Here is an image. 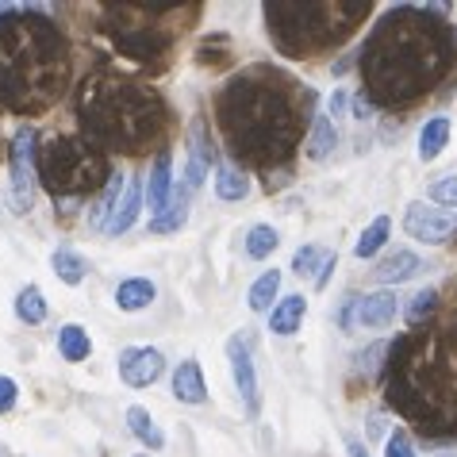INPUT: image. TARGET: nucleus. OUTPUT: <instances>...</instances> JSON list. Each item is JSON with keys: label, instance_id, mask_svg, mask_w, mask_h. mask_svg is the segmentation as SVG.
I'll return each instance as SVG.
<instances>
[{"label": "nucleus", "instance_id": "f257e3e1", "mask_svg": "<svg viewBox=\"0 0 457 457\" xmlns=\"http://www.w3.org/2000/svg\"><path fill=\"white\" fill-rule=\"evenodd\" d=\"M70 46L50 20L35 12L0 16V108L31 116L66 93Z\"/></svg>", "mask_w": 457, "mask_h": 457}, {"label": "nucleus", "instance_id": "f03ea898", "mask_svg": "<svg viewBox=\"0 0 457 457\" xmlns=\"http://www.w3.org/2000/svg\"><path fill=\"white\" fill-rule=\"evenodd\" d=\"M78 116L85 143H93L96 150L143 154L166 127V104L146 81L100 66L81 81Z\"/></svg>", "mask_w": 457, "mask_h": 457}, {"label": "nucleus", "instance_id": "7ed1b4c3", "mask_svg": "<svg viewBox=\"0 0 457 457\" xmlns=\"http://www.w3.org/2000/svg\"><path fill=\"white\" fill-rule=\"evenodd\" d=\"M220 120L238 154H250L258 162L285 154L288 143L296 138V112H292V104L273 81L265 85L253 81V73L227 85L220 100Z\"/></svg>", "mask_w": 457, "mask_h": 457}, {"label": "nucleus", "instance_id": "20e7f679", "mask_svg": "<svg viewBox=\"0 0 457 457\" xmlns=\"http://www.w3.org/2000/svg\"><path fill=\"white\" fill-rule=\"evenodd\" d=\"M39 181L54 196V204H70V200L104 188L112 181V170L104 150H96L93 143L54 135L46 146H39Z\"/></svg>", "mask_w": 457, "mask_h": 457}, {"label": "nucleus", "instance_id": "39448f33", "mask_svg": "<svg viewBox=\"0 0 457 457\" xmlns=\"http://www.w3.org/2000/svg\"><path fill=\"white\" fill-rule=\"evenodd\" d=\"M8 166H12V212L28 215L35 204V185H39V135L31 123L16 127L8 143Z\"/></svg>", "mask_w": 457, "mask_h": 457}, {"label": "nucleus", "instance_id": "423d86ee", "mask_svg": "<svg viewBox=\"0 0 457 457\" xmlns=\"http://www.w3.org/2000/svg\"><path fill=\"white\" fill-rule=\"evenodd\" d=\"M403 235L423 246H446L457 235V212L435 204H408L403 212Z\"/></svg>", "mask_w": 457, "mask_h": 457}, {"label": "nucleus", "instance_id": "0eeeda50", "mask_svg": "<svg viewBox=\"0 0 457 457\" xmlns=\"http://www.w3.org/2000/svg\"><path fill=\"white\" fill-rule=\"evenodd\" d=\"M400 312V296L388 288L380 292H365V296H346V308L338 312V323L342 327H388Z\"/></svg>", "mask_w": 457, "mask_h": 457}, {"label": "nucleus", "instance_id": "6e6552de", "mask_svg": "<svg viewBox=\"0 0 457 457\" xmlns=\"http://www.w3.org/2000/svg\"><path fill=\"white\" fill-rule=\"evenodd\" d=\"M227 361H231V377L235 388L243 396V408L253 419L262 411V388H258V370H253V338L250 335H235L227 342Z\"/></svg>", "mask_w": 457, "mask_h": 457}, {"label": "nucleus", "instance_id": "1a4fd4ad", "mask_svg": "<svg viewBox=\"0 0 457 457\" xmlns=\"http://www.w3.org/2000/svg\"><path fill=\"white\" fill-rule=\"evenodd\" d=\"M166 373V358L154 346H127L120 353V380L127 388H150Z\"/></svg>", "mask_w": 457, "mask_h": 457}, {"label": "nucleus", "instance_id": "9d476101", "mask_svg": "<svg viewBox=\"0 0 457 457\" xmlns=\"http://www.w3.org/2000/svg\"><path fill=\"white\" fill-rule=\"evenodd\" d=\"M423 270H427V262L419 258V253L396 250V253H388V258H380L370 277L377 285H403V281H411V277H419Z\"/></svg>", "mask_w": 457, "mask_h": 457}, {"label": "nucleus", "instance_id": "9b49d317", "mask_svg": "<svg viewBox=\"0 0 457 457\" xmlns=\"http://www.w3.org/2000/svg\"><path fill=\"white\" fill-rule=\"evenodd\" d=\"M173 158H170V150H162V154L154 158V166H150V177H146V200H150V215H166L170 208V200H173Z\"/></svg>", "mask_w": 457, "mask_h": 457}, {"label": "nucleus", "instance_id": "f8f14e48", "mask_svg": "<svg viewBox=\"0 0 457 457\" xmlns=\"http://www.w3.org/2000/svg\"><path fill=\"white\" fill-rule=\"evenodd\" d=\"M173 396L181 403H208V385H204V373H200L196 358H185L173 370Z\"/></svg>", "mask_w": 457, "mask_h": 457}, {"label": "nucleus", "instance_id": "ddd939ff", "mask_svg": "<svg viewBox=\"0 0 457 457\" xmlns=\"http://www.w3.org/2000/svg\"><path fill=\"white\" fill-rule=\"evenodd\" d=\"M138 212H143V185L135 181H127L123 185V200L116 204V212L108 215V223H104V235H123V231H131V223L138 220Z\"/></svg>", "mask_w": 457, "mask_h": 457}, {"label": "nucleus", "instance_id": "4468645a", "mask_svg": "<svg viewBox=\"0 0 457 457\" xmlns=\"http://www.w3.org/2000/svg\"><path fill=\"white\" fill-rule=\"evenodd\" d=\"M303 315H308V300H303L300 292H292V296L277 300V308L270 312V331H273V335H281V338L296 335V331H300V323H303Z\"/></svg>", "mask_w": 457, "mask_h": 457}, {"label": "nucleus", "instance_id": "2eb2a0df", "mask_svg": "<svg viewBox=\"0 0 457 457\" xmlns=\"http://www.w3.org/2000/svg\"><path fill=\"white\" fill-rule=\"evenodd\" d=\"M158 300V285L146 281V277H131V281H120L116 288V308L120 312H143Z\"/></svg>", "mask_w": 457, "mask_h": 457}, {"label": "nucleus", "instance_id": "dca6fc26", "mask_svg": "<svg viewBox=\"0 0 457 457\" xmlns=\"http://www.w3.org/2000/svg\"><path fill=\"white\" fill-rule=\"evenodd\" d=\"M335 146H338V131H335L331 116L315 112V116H312V131H308V143H303V150H308V158H312V162H323Z\"/></svg>", "mask_w": 457, "mask_h": 457}, {"label": "nucleus", "instance_id": "f3484780", "mask_svg": "<svg viewBox=\"0 0 457 457\" xmlns=\"http://www.w3.org/2000/svg\"><path fill=\"white\" fill-rule=\"evenodd\" d=\"M450 143V116H430L419 131V162H435Z\"/></svg>", "mask_w": 457, "mask_h": 457}, {"label": "nucleus", "instance_id": "a211bd4d", "mask_svg": "<svg viewBox=\"0 0 457 457\" xmlns=\"http://www.w3.org/2000/svg\"><path fill=\"white\" fill-rule=\"evenodd\" d=\"M127 430H131V435L143 442L146 450H154V453L166 446V435H162V427L154 423V415H150L146 408H138V403H135V408H127Z\"/></svg>", "mask_w": 457, "mask_h": 457}, {"label": "nucleus", "instance_id": "6ab92c4d", "mask_svg": "<svg viewBox=\"0 0 457 457\" xmlns=\"http://www.w3.org/2000/svg\"><path fill=\"white\" fill-rule=\"evenodd\" d=\"M215 196L227 200V204L246 200L250 196V177L238 166H227V162H220V166H215Z\"/></svg>", "mask_w": 457, "mask_h": 457}, {"label": "nucleus", "instance_id": "aec40b11", "mask_svg": "<svg viewBox=\"0 0 457 457\" xmlns=\"http://www.w3.org/2000/svg\"><path fill=\"white\" fill-rule=\"evenodd\" d=\"M188 188L185 185H177L173 188V200H170V208L166 215H158V220H150V235H170V231H181L185 220H188Z\"/></svg>", "mask_w": 457, "mask_h": 457}, {"label": "nucleus", "instance_id": "412c9836", "mask_svg": "<svg viewBox=\"0 0 457 457\" xmlns=\"http://www.w3.org/2000/svg\"><path fill=\"white\" fill-rule=\"evenodd\" d=\"M58 353L66 361H85L88 353H93V338H88V331L81 323H66L58 331Z\"/></svg>", "mask_w": 457, "mask_h": 457}, {"label": "nucleus", "instance_id": "4be33fe9", "mask_svg": "<svg viewBox=\"0 0 457 457\" xmlns=\"http://www.w3.org/2000/svg\"><path fill=\"white\" fill-rule=\"evenodd\" d=\"M277 292H281V273H277V270H265L262 277H258V281H253L250 285V312H273L277 308Z\"/></svg>", "mask_w": 457, "mask_h": 457}, {"label": "nucleus", "instance_id": "5701e85b", "mask_svg": "<svg viewBox=\"0 0 457 457\" xmlns=\"http://www.w3.org/2000/svg\"><path fill=\"white\" fill-rule=\"evenodd\" d=\"M16 320L28 323V327H39L46 320V300H43V288L39 285L20 288V296H16Z\"/></svg>", "mask_w": 457, "mask_h": 457}, {"label": "nucleus", "instance_id": "b1692460", "mask_svg": "<svg viewBox=\"0 0 457 457\" xmlns=\"http://www.w3.org/2000/svg\"><path fill=\"white\" fill-rule=\"evenodd\" d=\"M388 231H392V220H388V215H377V220L361 231L358 243H353V258H361V262L373 258V253L388 243Z\"/></svg>", "mask_w": 457, "mask_h": 457}, {"label": "nucleus", "instance_id": "393cba45", "mask_svg": "<svg viewBox=\"0 0 457 457\" xmlns=\"http://www.w3.org/2000/svg\"><path fill=\"white\" fill-rule=\"evenodd\" d=\"M277 243H281V235H277V227L270 223H253L250 231H246V258L253 262H262V258H270V253L277 250Z\"/></svg>", "mask_w": 457, "mask_h": 457}, {"label": "nucleus", "instance_id": "a878e982", "mask_svg": "<svg viewBox=\"0 0 457 457\" xmlns=\"http://www.w3.org/2000/svg\"><path fill=\"white\" fill-rule=\"evenodd\" d=\"M50 265H54L58 281H66V285H81V281H85V273H88L85 258H81V253H73L70 246H58V250H54V258H50Z\"/></svg>", "mask_w": 457, "mask_h": 457}, {"label": "nucleus", "instance_id": "bb28decb", "mask_svg": "<svg viewBox=\"0 0 457 457\" xmlns=\"http://www.w3.org/2000/svg\"><path fill=\"white\" fill-rule=\"evenodd\" d=\"M120 185H123V177L120 173H112V181L100 188V200H96V208H88V223L93 227H100L104 231V223H108V215L116 212V204H120Z\"/></svg>", "mask_w": 457, "mask_h": 457}, {"label": "nucleus", "instance_id": "cd10ccee", "mask_svg": "<svg viewBox=\"0 0 457 457\" xmlns=\"http://www.w3.org/2000/svg\"><path fill=\"white\" fill-rule=\"evenodd\" d=\"M327 258H331V250H323V246H300L296 253H292V273L296 277H308L315 270H323Z\"/></svg>", "mask_w": 457, "mask_h": 457}, {"label": "nucleus", "instance_id": "c85d7f7f", "mask_svg": "<svg viewBox=\"0 0 457 457\" xmlns=\"http://www.w3.org/2000/svg\"><path fill=\"white\" fill-rule=\"evenodd\" d=\"M435 308H438V292H435V288L415 292L411 303H408V323H411V327H423L430 315H435Z\"/></svg>", "mask_w": 457, "mask_h": 457}, {"label": "nucleus", "instance_id": "c756f323", "mask_svg": "<svg viewBox=\"0 0 457 457\" xmlns=\"http://www.w3.org/2000/svg\"><path fill=\"white\" fill-rule=\"evenodd\" d=\"M430 200H435V204H446V208H457V173L438 177V181L430 185Z\"/></svg>", "mask_w": 457, "mask_h": 457}, {"label": "nucleus", "instance_id": "7c9ffc66", "mask_svg": "<svg viewBox=\"0 0 457 457\" xmlns=\"http://www.w3.org/2000/svg\"><path fill=\"white\" fill-rule=\"evenodd\" d=\"M385 457H419L411 438H408V430H392L388 442H385Z\"/></svg>", "mask_w": 457, "mask_h": 457}, {"label": "nucleus", "instance_id": "2f4dec72", "mask_svg": "<svg viewBox=\"0 0 457 457\" xmlns=\"http://www.w3.org/2000/svg\"><path fill=\"white\" fill-rule=\"evenodd\" d=\"M385 353H388V342H373V346L365 350V353H358V370H361L365 377H373V373L380 370V358H385Z\"/></svg>", "mask_w": 457, "mask_h": 457}, {"label": "nucleus", "instance_id": "473e14b6", "mask_svg": "<svg viewBox=\"0 0 457 457\" xmlns=\"http://www.w3.org/2000/svg\"><path fill=\"white\" fill-rule=\"evenodd\" d=\"M16 400H20L16 380H12V377H0V415H8L12 408H16Z\"/></svg>", "mask_w": 457, "mask_h": 457}, {"label": "nucleus", "instance_id": "72a5a7b5", "mask_svg": "<svg viewBox=\"0 0 457 457\" xmlns=\"http://www.w3.org/2000/svg\"><path fill=\"white\" fill-rule=\"evenodd\" d=\"M335 265H338V253H331V258H327V265L320 273H315V288H327V281H331V273H335Z\"/></svg>", "mask_w": 457, "mask_h": 457}, {"label": "nucleus", "instance_id": "f704fd0d", "mask_svg": "<svg viewBox=\"0 0 457 457\" xmlns=\"http://www.w3.org/2000/svg\"><path fill=\"white\" fill-rule=\"evenodd\" d=\"M342 108H346V93H331V116H342Z\"/></svg>", "mask_w": 457, "mask_h": 457}, {"label": "nucleus", "instance_id": "c9c22d12", "mask_svg": "<svg viewBox=\"0 0 457 457\" xmlns=\"http://www.w3.org/2000/svg\"><path fill=\"white\" fill-rule=\"evenodd\" d=\"M346 453H350V457H370V450H365L358 438H350V442H346Z\"/></svg>", "mask_w": 457, "mask_h": 457}, {"label": "nucleus", "instance_id": "e433bc0d", "mask_svg": "<svg viewBox=\"0 0 457 457\" xmlns=\"http://www.w3.org/2000/svg\"><path fill=\"white\" fill-rule=\"evenodd\" d=\"M353 112H358V120H365V116H370V104H365V96H358V100H353Z\"/></svg>", "mask_w": 457, "mask_h": 457}, {"label": "nucleus", "instance_id": "4c0bfd02", "mask_svg": "<svg viewBox=\"0 0 457 457\" xmlns=\"http://www.w3.org/2000/svg\"><path fill=\"white\" fill-rule=\"evenodd\" d=\"M0 457H12V453H8V450H4V446H0Z\"/></svg>", "mask_w": 457, "mask_h": 457}, {"label": "nucleus", "instance_id": "58836bf2", "mask_svg": "<svg viewBox=\"0 0 457 457\" xmlns=\"http://www.w3.org/2000/svg\"><path fill=\"white\" fill-rule=\"evenodd\" d=\"M438 457H457V450H453V453H438Z\"/></svg>", "mask_w": 457, "mask_h": 457}, {"label": "nucleus", "instance_id": "ea45409f", "mask_svg": "<svg viewBox=\"0 0 457 457\" xmlns=\"http://www.w3.org/2000/svg\"><path fill=\"white\" fill-rule=\"evenodd\" d=\"M135 457H150V453H135Z\"/></svg>", "mask_w": 457, "mask_h": 457}]
</instances>
